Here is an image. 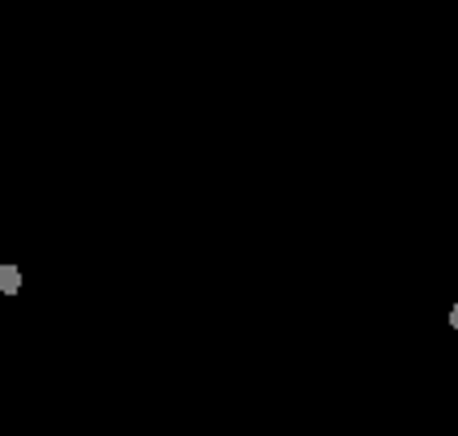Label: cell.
<instances>
[{
	"label": "cell",
	"instance_id": "7a4b0ae2",
	"mask_svg": "<svg viewBox=\"0 0 458 436\" xmlns=\"http://www.w3.org/2000/svg\"><path fill=\"white\" fill-rule=\"evenodd\" d=\"M450 330H458V299H454V308H450Z\"/></svg>",
	"mask_w": 458,
	"mask_h": 436
},
{
	"label": "cell",
	"instance_id": "6da1fadb",
	"mask_svg": "<svg viewBox=\"0 0 458 436\" xmlns=\"http://www.w3.org/2000/svg\"><path fill=\"white\" fill-rule=\"evenodd\" d=\"M21 291V270L18 265H0V296H18Z\"/></svg>",
	"mask_w": 458,
	"mask_h": 436
}]
</instances>
